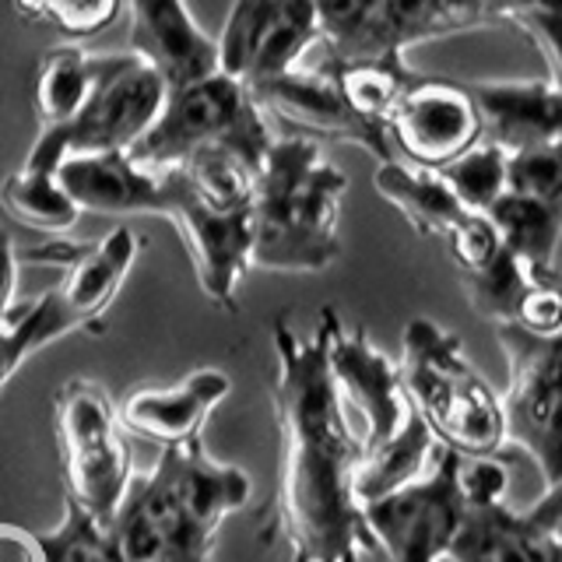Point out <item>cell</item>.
Returning a JSON list of instances; mask_svg holds the SVG:
<instances>
[{
  "label": "cell",
  "instance_id": "22",
  "mask_svg": "<svg viewBox=\"0 0 562 562\" xmlns=\"http://www.w3.org/2000/svg\"><path fill=\"white\" fill-rule=\"evenodd\" d=\"M436 450H439V439L432 436L426 422H422V415L408 408V418H404V426L391 439L362 450V461L356 471L359 503H373L386 496V492L415 482L418 474L429 471Z\"/></svg>",
  "mask_w": 562,
  "mask_h": 562
},
{
  "label": "cell",
  "instance_id": "39",
  "mask_svg": "<svg viewBox=\"0 0 562 562\" xmlns=\"http://www.w3.org/2000/svg\"><path fill=\"white\" fill-rule=\"evenodd\" d=\"M436 14H439V35L492 25L488 0H436Z\"/></svg>",
  "mask_w": 562,
  "mask_h": 562
},
{
  "label": "cell",
  "instance_id": "31",
  "mask_svg": "<svg viewBox=\"0 0 562 562\" xmlns=\"http://www.w3.org/2000/svg\"><path fill=\"white\" fill-rule=\"evenodd\" d=\"M453 190V198L468 211H485L506 193V151L496 148L492 140H479L464 155H457L450 166L436 169Z\"/></svg>",
  "mask_w": 562,
  "mask_h": 562
},
{
  "label": "cell",
  "instance_id": "27",
  "mask_svg": "<svg viewBox=\"0 0 562 562\" xmlns=\"http://www.w3.org/2000/svg\"><path fill=\"white\" fill-rule=\"evenodd\" d=\"M439 40L436 0H376L356 53L345 60H404V49Z\"/></svg>",
  "mask_w": 562,
  "mask_h": 562
},
{
  "label": "cell",
  "instance_id": "21",
  "mask_svg": "<svg viewBox=\"0 0 562 562\" xmlns=\"http://www.w3.org/2000/svg\"><path fill=\"white\" fill-rule=\"evenodd\" d=\"M376 193L394 204L404 222H408L418 236H447L450 228L468 215V207L453 198V190L436 169H422L404 162V158H386L376 166L373 176Z\"/></svg>",
  "mask_w": 562,
  "mask_h": 562
},
{
  "label": "cell",
  "instance_id": "38",
  "mask_svg": "<svg viewBox=\"0 0 562 562\" xmlns=\"http://www.w3.org/2000/svg\"><path fill=\"white\" fill-rule=\"evenodd\" d=\"M514 29L531 35V43L541 49L544 64H549V81L555 88H562V11L527 14V18H520Z\"/></svg>",
  "mask_w": 562,
  "mask_h": 562
},
{
  "label": "cell",
  "instance_id": "20",
  "mask_svg": "<svg viewBox=\"0 0 562 562\" xmlns=\"http://www.w3.org/2000/svg\"><path fill=\"white\" fill-rule=\"evenodd\" d=\"M450 562H562V541L506 503H468Z\"/></svg>",
  "mask_w": 562,
  "mask_h": 562
},
{
  "label": "cell",
  "instance_id": "34",
  "mask_svg": "<svg viewBox=\"0 0 562 562\" xmlns=\"http://www.w3.org/2000/svg\"><path fill=\"white\" fill-rule=\"evenodd\" d=\"M443 239H447L453 268L461 274L482 271L485 263H492L496 254L503 250V239L496 233V225L488 222V215H479V211H468V215L457 222Z\"/></svg>",
  "mask_w": 562,
  "mask_h": 562
},
{
  "label": "cell",
  "instance_id": "36",
  "mask_svg": "<svg viewBox=\"0 0 562 562\" xmlns=\"http://www.w3.org/2000/svg\"><path fill=\"white\" fill-rule=\"evenodd\" d=\"M123 11V0H53L46 25L60 29L70 40H88L110 29Z\"/></svg>",
  "mask_w": 562,
  "mask_h": 562
},
{
  "label": "cell",
  "instance_id": "23",
  "mask_svg": "<svg viewBox=\"0 0 562 562\" xmlns=\"http://www.w3.org/2000/svg\"><path fill=\"white\" fill-rule=\"evenodd\" d=\"M102 53H88L78 43L53 46L40 57L32 78V105L40 131H53L81 110L99 78Z\"/></svg>",
  "mask_w": 562,
  "mask_h": 562
},
{
  "label": "cell",
  "instance_id": "30",
  "mask_svg": "<svg viewBox=\"0 0 562 562\" xmlns=\"http://www.w3.org/2000/svg\"><path fill=\"white\" fill-rule=\"evenodd\" d=\"M535 274H538L535 268H527L517 254H509L503 246L496 260L485 263V268L474 274H461V281H464L471 310L499 327V324H514V313Z\"/></svg>",
  "mask_w": 562,
  "mask_h": 562
},
{
  "label": "cell",
  "instance_id": "35",
  "mask_svg": "<svg viewBox=\"0 0 562 562\" xmlns=\"http://www.w3.org/2000/svg\"><path fill=\"white\" fill-rule=\"evenodd\" d=\"M514 324L531 334H555L562 330V271H538L527 285Z\"/></svg>",
  "mask_w": 562,
  "mask_h": 562
},
{
  "label": "cell",
  "instance_id": "11",
  "mask_svg": "<svg viewBox=\"0 0 562 562\" xmlns=\"http://www.w3.org/2000/svg\"><path fill=\"white\" fill-rule=\"evenodd\" d=\"M313 43L321 32L310 0H233L215 35L218 70L257 88L303 64Z\"/></svg>",
  "mask_w": 562,
  "mask_h": 562
},
{
  "label": "cell",
  "instance_id": "40",
  "mask_svg": "<svg viewBox=\"0 0 562 562\" xmlns=\"http://www.w3.org/2000/svg\"><path fill=\"white\" fill-rule=\"evenodd\" d=\"M541 11H562V0H488V18L492 25H517L527 14H541Z\"/></svg>",
  "mask_w": 562,
  "mask_h": 562
},
{
  "label": "cell",
  "instance_id": "19",
  "mask_svg": "<svg viewBox=\"0 0 562 562\" xmlns=\"http://www.w3.org/2000/svg\"><path fill=\"white\" fill-rule=\"evenodd\" d=\"M233 391V380L222 369H198L176 386H140L116 404L123 432L151 439L158 447L187 443L201 436L207 415Z\"/></svg>",
  "mask_w": 562,
  "mask_h": 562
},
{
  "label": "cell",
  "instance_id": "24",
  "mask_svg": "<svg viewBox=\"0 0 562 562\" xmlns=\"http://www.w3.org/2000/svg\"><path fill=\"white\" fill-rule=\"evenodd\" d=\"M75 330H85V324L70 313L57 285L35 299H25V303H14L11 313L0 321V391L11 383L18 366L32 351H40Z\"/></svg>",
  "mask_w": 562,
  "mask_h": 562
},
{
  "label": "cell",
  "instance_id": "26",
  "mask_svg": "<svg viewBox=\"0 0 562 562\" xmlns=\"http://www.w3.org/2000/svg\"><path fill=\"white\" fill-rule=\"evenodd\" d=\"M316 67H324L330 81L338 85L341 99L351 105V113H359L362 120L386 127V116L397 105L418 75L404 60H334L324 57Z\"/></svg>",
  "mask_w": 562,
  "mask_h": 562
},
{
  "label": "cell",
  "instance_id": "16",
  "mask_svg": "<svg viewBox=\"0 0 562 562\" xmlns=\"http://www.w3.org/2000/svg\"><path fill=\"white\" fill-rule=\"evenodd\" d=\"M131 14V53L148 60L169 88L218 70L215 35H207L187 0H123Z\"/></svg>",
  "mask_w": 562,
  "mask_h": 562
},
{
  "label": "cell",
  "instance_id": "41",
  "mask_svg": "<svg viewBox=\"0 0 562 562\" xmlns=\"http://www.w3.org/2000/svg\"><path fill=\"white\" fill-rule=\"evenodd\" d=\"M14 289H18V250H14L11 236L0 228V321H4L11 306L18 303Z\"/></svg>",
  "mask_w": 562,
  "mask_h": 562
},
{
  "label": "cell",
  "instance_id": "2",
  "mask_svg": "<svg viewBox=\"0 0 562 562\" xmlns=\"http://www.w3.org/2000/svg\"><path fill=\"white\" fill-rule=\"evenodd\" d=\"M250 503V479L215 461L201 436L162 447L148 474H134L110 535L123 562H207L225 517Z\"/></svg>",
  "mask_w": 562,
  "mask_h": 562
},
{
  "label": "cell",
  "instance_id": "5",
  "mask_svg": "<svg viewBox=\"0 0 562 562\" xmlns=\"http://www.w3.org/2000/svg\"><path fill=\"white\" fill-rule=\"evenodd\" d=\"M397 373L404 397L443 447L468 457H488L503 447V404L468 362L457 334L415 316L401 334Z\"/></svg>",
  "mask_w": 562,
  "mask_h": 562
},
{
  "label": "cell",
  "instance_id": "33",
  "mask_svg": "<svg viewBox=\"0 0 562 562\" xmlns=\"http://www.w3.org/2000/svg\"><path fill=\"white\" fill-rule=\"evenodd\" d=\"M316 14V32H321L324 57L345 60L356 53L362 32L369 25L376 0H310Z\"/></svg>",
  "mask_w": 562,
  "mask_h": 562
},
{
  "label": "cell",
  "instance_id": "32",
  "mask_svg": "<svg viewBox=\"0 0 562 562\" xmlns=\"http://www.w3.org/2000/svg\"><path fill=\"white\" fill-rule=\"evenodd\" d=\"M506 190L562 207V140L506 155Z\"/></svg>",
  "mask_w": 562,
  "mask_h": 562
},
{
  "label": "cell",
  "instance_id": "42",
  "mask_svg": "<svg viewBox=\"0 0 562 562\" xmlns=\"http://www.w3.org/2000/svg\"><path fill=\"white\" fill-rule=\"evenodd\" d=\"M0 562H43L32 531L0 524Z\"/></svg>",
  "mask_w": 562,
  "mask_h": 562
},
{
  "label": "cell",
  "instance_id": "3",
  "mask_svg": "<svg viewBox=\"0 0 562 562\" xmlns=\"http://www.w3.org/2000/svg\"><path fill=\"white\" fill-rule=\"evenodd\" d=\"M348 176L313 137H274L254 176V250L263 271L313 274L341 254L338 218Z\"/></svg>",
  "mask_w": 562,
  "mask_h": 562
},
{
  "label": "cell",
  "instance_id": "9",
  "mask_svg": "<svg viewBox=\"0 0 562 562\" xmlns=\"http://www.w3.org/2000/svg\"><path fill=\"white\" fill-rule=\"evenodd\" d=\"M496 341L509 380L503 404V443L524 450L541 471L544 488L562 482V330L531 334L499 324Z\"/></svg>",
  "mask_w": 562,
  "mask_h": 562
},
{
  "label": "cell",
  "instance_id": "12",
  "mask_svg": "<svg viewBox=\"0 0 562 562\" xmlns=\"http://www.w3.org/2000/svg\"><path fill=\"white\" fill-rule=\"evenodd\" d=\"M316 330L324 334L327 366L334 383H338L341 404L359 412V418L366 422L362 450L391 439L404 426L412 408L408 397H404L397 362L383 356L362 327H348L334 306L321 310Z\"/></svg>",
  "mask_w": 562,
  "mask_h": 562
},
{
  "label": "cell",
  "instance_id": "1",
  "mask_svg": "<svg viewBox=\"0 0 562 562\" xmlns=\"http://www.w3.org/2000/svg\"><path fill=\"white\" fill-rule=\"evenodd\" d=\"M278 373L271 383L281 432L274 488V535L289 562H366L380 544L362 517L356 471L362 436H356L330 376L324 334L303 338L289 316L271 324Z\"/></svg>",
  "mask_w": 562,
  "mask_h": 562
},
{
  "label": "cell",
  "instance_id": "14",
  "mask_svg": "<svg viewBox=\"0 0 562 562\" xmlns=\"http://www.w3.org/2000/svg\"><path fill=\"white\" fill-rule=\"evenodd\" d=\"M257 105L268 120H281L289 127L299 131V137H313V140H348V145H359L376 162L386 158H397L386 127L362 120L359 113H351V105L341 99L338 85L330 81V75L316 64H299L285 75H278L271 81H260L250 88Z\"/></svg>",
  "mask_w": 562,
  "mask_h": 562
},
{
  "label": "cell",
  "instance_id": "6",
  "mask_svg": "<svg viewBox=\"0 0 562 562\" xmlns=\"http://www.w3.org/2000/svg\"><path fill=\"white\" fill-rule=\"evenodd\" d=\"M271 145V120L250 88L222 70H211L198 81L169 88L162 110L148 134L131 148V158L148 169H166L193 151L222 148L257 172Z\"/></svg>",
  "mask_w": 562,
  "mask_h": 562
},
{
  "label": "cell",
  "instance_id": "8",
  "mask_svg": "<svg viewBox=\"0 0 562 562\" xmlns=\"http://www.w3.org/2000/svg\"><path fill=\"white\" fill-rule=\"evenodd\" d=\"M53 436L67 496L110 527L134 482L131 447L110 391L92 380H67L53 397Z\"/></svg>",
  "mask_w": 562,
  "mask_h": 562
},
{
  "label": "cell",
  "instance_id": "37",
  "mask_svg": "<svg viewBox=\"0 0 562 562\" xmlns=\"http://www.w3.org/2000/svg\"><path fill=\"white\" fill-rule=\"evenodd\" d=\"M509 479L503 464L488 457H468L461 453V492L468 503H506Z\"/></svg>",
  "mask_w": 562,
  "mask_h": 562
},
{
  "label": "cell",
  "instance_id": "28",
  "mask_svg": "<svg viewBox=\"0 0 562 562\" xmlns=\"http://www.w3.org/2000/svg\"><path fill=\"white\" fill-rule=\"evenodd\" d=\"M0 207L14 222H22L35 233H67L81 218V207L64 193L57 172L46 169H14L0 183Z\"/></svg>",
  "mask_w": 562,
  "mask_h": 562
},
{
  "label": "cell",
  "instance_id": "13",
  "mask_svg": "<svg viewBox=\"0 0 562 562\" xmlns=\"http://www.w3.org/2000/svg\"><path fill=\"white\" fill-rule=\"evenodd\" d=\"M394 155L422 169H443L482 140V120L468 85L415 78L386 116Z\"/></svg>",
  "mask_w": 562,
  "mask_h": 562
},
{
  "label": "cell",
  "instance_id": "7",
  "mask_svg": "<svg viewBox=\"0 0 562 562\" xmlns=\"http://www.w3.org/2000/svg\"><path fill=\"white\" fill-rule=\"evenodd\" d=\"M166 92V78L137 53H102L99 78L81 110L60 127L35 134L22 166L57 172L70 155L131 151L155 123Z\"/></svg>",
  "mask_w": 562,
  "mask_h": 562
},
{
  "label": "cell",
  "instance_id": "25",
  "mask_svg": "<svg viewBox=\"0 0 562 562\" xmlns=\"http://www.w3.org/2000/svg\"><path fill=\"white\" fill-rule=\"evenodd\" d=\"M485 215L496 225L506 250L517 254L527 268H535V271L555 268V250L562 239V207L541 204L535 198H520V193L506 190Z\"/></svg>",
  "mask_w": 562,
  "mask_h": 562
},
{
  "label": "cell",
  "instance_id": "17",
  "mask_svg": "<svg viewBox=\"0 0 562 562\" xmlns=\"http://www.w3.org/2000/svg\"><path fill=\"white\" fill-rule=\"evenodd\" d=\"M64 193L92 215H162L166 176L131 158V151L70 155L57 166Z\"/></svg>",
  "mask_w": 562,
  "mask_h": 562
},
{
  "label": "cell",
  "instance_id": "43",
  "mask_svg": "<svg viewBox=\"0 0 562 562\" xmlns=\"http://www.w3.org/2000/svg\"><path fill=\"white\" fill-rule=\"evenodd\" d=\"M53 0H14V11L25 18V22H46Z\"/></svg>",
  "mask_w": 562,
  "mask_h": 562
},
{
  "label": "cell",
  "instance_id": "29",
  "mask_svg": "<svg viewBox=\"0 0 562 562\" xmlns=\"http://www.w3.org/2000/svg\"><path fill=\"white\" fill-rule=\"evenodd\" d=\"M43 562H123L110 527L99 524L88 509L64 496V517L49 531H32Z\"/></svg>",
  "mask_w": 562,
  "mask_h": 562
},
{
  "label": "cell",
  "instance_id": "10",
  "mask_svg": "<svg viewBox=\"0 0 562 562\" xmlns=\"http://www.w3.org/2000/svg\"><path fill=\"white\" fill-rule=\"evenodd\" d=\"M464 509L461 453L439 443L426 474L362 503V517L391 562H443Z\"/></svg>",
  "mask_w": 562,
  "mask_h": 562
},
{
  "label": "cell",
  "instance_id": "18",
  "mask_svg": "<svg viewBox=\"0 0 562 562\" xmlns=\"http://www.w3.org/2000/svg\"><path fill=\"white\" fill-rule=\"evenodd\" d=\"M468 92L482 120V140L506 155L562 140V88L549 78L471 81Z\"/></svg>",
  "mask_w": 562,
  "mask_h": 562
},
{
  "label": "cell",
  "instance_id": "4",
  "mask_svg": "<svg viewBox=\"0 0 562 562\" xmlns=\"http://www.w3.org/2000/svg\"><path fill=\"white\" fill-rule=\"evenodd\" d=\"M166 211L180 228L204 295L225 313L239 310V281L254 268V169L222 148L166 166Z\"/></svg>",
  "mask_w": 562,
  "mask_h": 562
},
{
  "label": "cell",
  "instance_id": "15",
  "mask_svg": "<svg viewBox=\"0 0 562 562\" xmlns=\"http://www.w3.org/2000/svg\"><path fill=\"white\" fill-rule=\"evenodd\" d=\"M140 254V236L131 225H116L113 233L92 243H70V239H53L32 250H18V263H53L60 268L57 289L70 313L85 324V330H99L105 310L113 306V299L123 285V278L131 274L134 260Z\"/></svg>",
  "mask_w": 562,
  "mask_h": 562
}]
</instances>
